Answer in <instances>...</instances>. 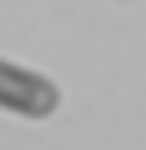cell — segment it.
Here are the masks:
<instances>
[{
    "label": "cell",
    "instance_id": "6da1fadb",
    "mask_svg": "<svg viewBox=\"0 0 146 150\" xmlns=\"http://www.w3.org/2000/svg\"><path fill=\"white\" fill-rule=\"evenodd\" d=\"M58 102H62V93L49 75L0 57V110L22 115V119H49L58 110Z\"/></svg>",
    "mask_w": 146,
    "mask_h": 150
}]
</instances>
